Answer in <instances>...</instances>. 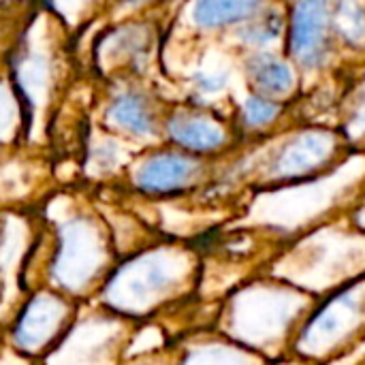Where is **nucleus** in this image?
I'll list each match as a JSON object with an SVG mask.
<instances>
[{
	"mask_svg": "<svg viewBox=\"0 0 365 365\" xmlns=\"http://www.w3.org/2000/svg\"><path fill=\"white\" fill-rule=\"evenodd\" d=\"M36 214L41 231L26 272V293L51 287L77 304L94 302L118 261L96 201L73 190H51Z\"/></svg>",
	"mask_w": 365,
	"mask_h": 365,
	"instance_id": "obj_1",
	"label": "nucleus"
},
{
	"mask_svg": "<svg viewBox=\"0 0 365 365\" xmlns=\"http://www.w3.org/2000/svg\"><path fill=\"white\" fill-rule=\"evenodd\" d=\"M201 255L184 240L160 237L120 257L94 302L128 323L152 321L197 297Z\"/></svg>",
	"mask_w": 365,
	"mask_h": 365,
	"instance_id": "obj_2",
	"label": "nucleus"
},
{
	"mask_svg": "<svg viewBox=\"0 0 365 365\" xmlns=\"http://www.w3.org/2000/svg\"><path fill=\"white\" fill-rule=\"evenodd\" d=\"M317 297L276 276L231 289L216 306L214 329L265 361L289 357L291 342Z\"/></svg>",
	"mask_w": 365,
	"mask_h": 365,
	"instance_id": "obj_3",
	"label": "nucleus"
},
{
	"mask_svg": "<svg viewBox=\"0 0 365 365\" xmlns=\"http://www.w3.org/2000/svg\"><path fill=\"white\" fill-rule=\"evenodd\" d=\"M365 338V272L317 297L289 355L306 365L331 364Z\"/></svg>",
	"mask_w": 365,
	"mask_h": 365,
	"instance_id": "obj_4",
	"label": "nucleus"
},
{
	"mask_svg": "<svg viewBox=\"0 0 365 365\" xmlns=\"http://www.w3.org/2000/svg\"><path fill=\"white\" fill-rule=\"evenodd\" d=\"M210 160L173 145H163L133 158L124 173V190L141 203H171L201 192L210 184Z\"/></svg>",
	"mask_w": 365,
	"mask_h": 365,
	"instance_id": "obj_5",
	"label": "nucleus"
},
{
	"mask_svg": "<svg viewBox=\"0 0 365 365\" xmlns=\"http://www.w3.org/2000/svg\"><path fill=\"white\" fill-rule=\"evenodd\" d=\"M79 306L51 287L30 289L4 321V344L38 364L64 338Z\"/></svg>",
	"mask_w": 365,
	"mask_h": 365,
	"instance_id": "obj_6",
	"label": "nucleus"
},
{
	"mask_svg": "<svg viewBox=\"0 0 365 365\" xmlns=\"http://www.w3.org/2000/svg\"><path fill=\"white\" fill-rule=\"evenodd\" d=\"M133 323L96 302L79 306L64 338L36 365H120Z\"/></svg>",
	"mask_w": 365,
	"mask_h": 365,
	"instance_id": "obj_7",
	"label": "nucleus"
},
{
	"mask_svg": "<svg viewBox=\"0 0 365 365\" xmlns=\"http://www.w3.org/2000/svg\"><path fill=\"white\" fill-rule=\"evenodd\" d=\"M342 141L336 133L325 128H308L284 139L272 150L261 169V188H289L321 180L334 171Z\"/></svg>",
	"mask_w": 365,
	"mask_h": 365,
	"instance_id": "obj_8",
	"label": "nucleus"
},
{
	"mask_svg": "<svg viewBox=\"0 0 365 365\" xmlns=\"http://www.w3.org/2000/svg\"><path fill=\"white\" fill-rule=\"evenodd\" d=\"M41 220L36 212H0V323L26 295V272L34 255Z\"/></svg>",
	"mask_w": 365,
	"mask_h": 365,
	"instance_id": "obj_9",
	"label": "nucleus"
},
{
	"mask_svg": "<svg viewBox=\"0 0 365 365\" xmlns=\"http://www.w3.org/2000/svg\"><path fill=\"white\" fill-rule=\"evenodd\" d=\"M334 0H297L289 26V51L304 68H319L334 38Z\"/></svg>",
	"mask_w": 365,
	"mask_h": 365,
	"instance_id": "obj_10",
	"label": "nucleus"
},
{
	"mask_svg": "<svg viewBox=\"0 0 365 365\" xmlns=\"http://www.w3.org/2000/svg\"><path fill=\"white\" fill-rule=\"evenodd\" d=\"M163 137L169 145L210 163L231 145L229 128L218 118L201 111H178L169 115L163 124Z\"/></svg>",
	"mask_w": 365,
	"mask_h": 365,
	"instance_id": "obj_11",
	"label": "nucleus"
},
{
	"mask_svg": "<svg viewBox=\"0 0 365 365\" xmlns=\"http://www.w3.org/2000/svg\"><path fill=\"white\" fill-rule=\"evenodd\" d=\"M175 365H267L257 353L229 340L214 327L195 329L173 342Z\"/></svg>",
	"mask_w": 365,
	"mask_h": 365,
	"instance_id": "obj_12",
	"label": "nucleus"
},
{
	"mask_svg": "<svg viewBox=\"0 0 365 365\" xmlns=\"http://www.w3.org/2000/svg\"><path fill=\"white\" fill-rule=\"evenodd\" d=\"M43 178L28 160H0V212H36L51 192Z\"/></svg>",
	"mask_w": 365,
	"mask_h": 365,
	"instance_id": "obj_13",
	"label": "nucleus"
},
{
	"mask_svg": "<svg viewBox=\"0 0 365 365\" xmlns=\"http://www.w3.org/2000/svg\"><path fill=\"white\" fill-rule=\"evenodd\" d=\"M105 120L115 135L137 143L152 141L163 135V126L156 120L152 103L139 92H120L113 96L107 105Z\"/></svg>",
	"mask_w": 365,
	"mask_h": 365,
	"instance_id": "obj_14",
	"label": "nucleus"
},
{
	"mask_svg": "<svg viewBox=\"0 0 365 365\" xmlns=\"http://www.w3.org/2000/svg\"><path fill=\"white\" fill-rule=\"evenodd\" d=\"M246 73L255 86V94L272 101L284 98L295 90V73L291 64L272 51H255L246 60Z\"/></svg>",
	"mask_w": 365,
	"mask_h": 365,
	"instance_id": "obj_15",
	"label": "nucleus"
},
{
	"mask_svg": "<svg viewBox=\"0 0 365 365\" xmlns=\"http://www.w3.org/2000/svg\"><path fill=\"white\" fill-rule=\"evenodd\" d=\"M265 11V0H192L190 19L203 30L246 24Z\"/></svg>",
	"mask_w": 365,
	"mask_h": 365,
	"instance_id": "obj_16",
	"label": "nucleus"
},
{
	"mask_svg": "<svg viewBox=\"0 0 365 365\" xmlns=\"http://www.w3.org/2000/svg\"><path fill=\"white\" fill-rule=\"evenodd\" d=\"M133 158L124 150V141L113 137H103L92 141L86 148L83 156V175L88 180L105 182L120 173H126Z\"/></svg>",
	"mask_w": 365,
	"mask_h": 365,
	"instance_id": "obj_17",
	"label": "nucleus"
},
{
	"mask_svg": "<svg viewBox=\"0 0 365 365\" xmlns=\"http://www.w3.org/2000/svg\"><path fill=\"white\" fill-rule=\"evenodd\" d=\"M331 28L349 47L365 43V6L359 0H336L331 9Z\"/></svg>",
	"mask_w": 365,
	"mask_h": 365,
	"instance_id": "obj_18",
	"label": "nucleus"
},
{
	"mask_svg": "<svg viewBox=\"0 0 365 365\" xmlns=\"http://www.w3.org/2000/svg\"><path fill=\"white\" fill-rule=\"evenodd\" d=\"M282 30H284V17L278 11L265 9L257 17L244 24L240 38L255 51H269L267 47L278 43Z\"/></svg>",
	"mask_w": 365,
	"mask_h": 365,
	"instance_id": "obj_19",
	"label": "nucleus"
},
{
	"mask_svg": "<svg viewBox=\"0 0 365 365\" xmlns=\"http://www.w3.org/2000/svg\"><path fill=\"white\" fill-rule=\"evenodd\" d=\"M282 113V105L278 101H272L261 94H250L246 96L242 105V126L246 130H263L269 128L272 124L278 122Z\"/></svg>",
	"mask_w": 365,
	"mask_h": 365,
	"instance_id": "obj_20",
	"label": "nucleus"
},
{
	"mask_svg": "<svg viewBox=\"0 0 365 365\" xmlns=\"http://www.w3.org/2000/svg\"><path fill=\"white\" fill-rule=\"evenodd\" d=\"M346 139L349 141H364L365 139V88L361 96L357 98L353 113L346 124Z\"/></svg>",
	"mask_w": 365,
	"mask_h": 365,
	"instance_id": "obj_21",
	"label": "nucleus"
},
{
	"mask_svg": "<svg viewBox=\"0 0 365 365\" xmlns=\"http://www.w3.org/2000/svg\"><path fill=\"white\" fill-rule=\"evenodd\" d=\"M227 81H229L227 71H201L195 77V86L203 94H218L220 90L227 88Z\"/></svg>",
	"mask_w": 365,
	"mask_h": 365,
	"instance_id": "obj_22",
	"label": "nucleus"
},
{
	"mask_svg": "<svg viewBox=\"0 0 365 365\" xmlns=\"http://www.w3.org/2000/svg\"><path fill=\"white\" fill-rule=\"evenodd\" d=\"M120 365H175L173 364V349L167 353L150 355V357H137V359H122Z\"/></svg>",
	"mask_w": 365,
	"mask_h": 365,
	"instance_id": "obj_23",
	"label": "nucleus"
},
{
	"mask_svg": "<svg viewBox=\"0 0 365 365\" xmlns=\"http://www.w3.org/2000/svg\"><path fill=\"white\" fill-rule=\"evenodd\" d=\"M0 365H36L32 359L24 357L21 353L13 351L9 344L0 346Z\"/></svg>",
	"mask_w": 365,
	"mask_h": 365,
	"instance_id": "obj_24",
	"label": "nucleus"
},
{
	"mask_svg": "<svg viewBox=\"0 0 365 365\" xmlns=\"http://www.w3.org/2000/svg\"><path fill=\"white\" fill-rule=\"evenodd\" d=\"M4 344V327H2V323H0V346Z\"/></svg>",
	"mask_w": 365,
	"mask_h": 365,
	"instance_id": "obj_25",
	"label": "nucleus"
}]
</instances>
